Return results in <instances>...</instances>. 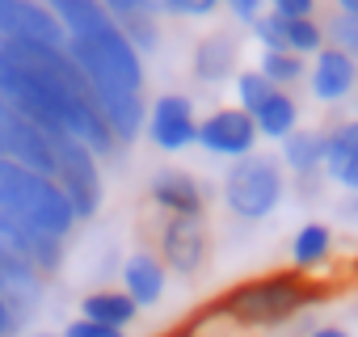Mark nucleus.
<instances>
[{
    "mask_svg": "<svg viewBox=\"0 0 358 337\" xmlns=\"http://www.w3.org/2000/svg\"><path fill=\"white\" fill-rule=\"evenodd\" d=\"M0 211L51 241H64L76 228V211L55 186V178L34 173V168L5 160V156H0Z\"/></svg>",
    "mask_w": 358,
    "mask_h": 337,
    "instance_id": "obj_1",
    "label": "nucleus"
},
{
    "mask_svg": "<svg viewBox=\"0 0 358 337\" xmlns=\"http://www.w3.org/2000/svg\"><path fill=\"white\" fill-rule=\"evenodd\" d=\"M312 299H316V287L303 274H262V278H249V282L232 287L220 299V312L232 324L274 329V324L299 316Z\"/></svg>",
    "mask_w": 358,
    "mask_h": 337,
    "instance_id": "obj_2",
    "label": "nucleus"
},
{
    "mask_svg": "<svg viewBox=\"0 0 358 337\" xmlns=\"http://www.w3.org/2000/svg\"><path fill=\"white\" fill-rule=\"evenodd\" d=\"M282 194H287V178H282V164L274 156L253 152L245 160H232L228 178H224V207L236 220H249V224L274 215Z\"/></svg>",
    "mask_w": 358,
    "mask_h": 337,
    "instance_id": "obj_3",
    "label": "nucleus"
},
{
    "mask_svg": "<svg viewBox=\"0 0 358 337\" xmlns=\"http://www.w3.org/2000/svg\"><path fill=\"white\" fill-rule=\"evenodd\" d=\"M51 143H55V186L72 203L76 224L93 220L101 211V194H106V186H101V160L85 143H76L72 135H51Z\"/></svg>",
    "mask_w": 358,
    "mask_h": 337,
    "instance_id": "obj_4",
    "label": "nucleus"
},
{
    "mask_svg": "<svg viewBox=\"0 0 358 337\" xmlns=\"http://www.w3.org/2000/svg\"><path fill=\"white\" fill-rule=\"evenodd\" d=\"M0 156L5 160H17L26 168H34V173H47L55 178V143L51 135L30 122L13 101L0 97Z\"/></svg>",
    "mask_w": 358,
    "mask_h": 337,
    "instance_id": "obj_5",
    "label": "nucleus"
},
{
    "mask_svg": "<svg viewBox=\"0 0 358 337\" xmlns=\"http://www.w3.org/2000/svg\"><path fill=\"white\" fill-rule=\"evenodd\" d=\"M0 43H34L68 51V34L43 0H0Z\"/></svg>",
    "mask_w": 358,
    "mask_h": 337,
    "instance_id": "obj_6",
    "label": "nucleus"
},
{
    "mask_svg": "<svg viewBox=\"0 0 358 337\" xmlns=\"http://www.w3.org/2000/svg\"><path fill=\"white\" fill-rule=\"evenodd\" d=\"M156 245H160L164 270H173V274H199L203 261H207V245H211L207 220L203 215H164Z\"/></svg>",
    "mask_w": 358,
    "mask_h": 337,
    "instance_id": "obj_7",
    "label": "nucleus"
},
{
    "mask_svg": "<svg viewBox=\"0 0 358 337\" xmlns=\"http://www.w3.org/2000/svg\"><path fill=\"white\" fill-rule=\"evenodd\" d=\"M148 139L160 148V152H182L190 143H199V114H194V101L186 93H164L152 101L148 110V122H143Z\"/></svg>",
    "mask_w": 358,
    "mask_h": 337,
    "instance_id": "obj_8",
    "label": "nucleus"
},
{
    "mask_svg": "<svg viewBox=\"0 0 358 337\" xmlns=\"http://www.w3.org/2000/svg\"><path fill=\"white\" fill-rule=\"evenodd\" d=\"M253 38L262 43V51H291L299 59H316L329 43H324V26L316 17H278V13H262L253 26Z\"/></svg>",
    "mask_w": 358,
    "mask_h": 337,
    "instance_id": "obj_9",
    "label": "nucleus"
},
{
    "mask_svg": "<svg viewBox=\"0 0 358 337\" xmlns=\"http://www.w3.org/2000/svg\"><path fill=\"white\" fill-rule=\"evenodd\" d=\"M257 127H253V118L241 110V106H224V110H215V114H207L203 122H199V143L211 152V156H224V160H245V156H253V148H257Z\"/></svg>",
    "mask_w": 358,
    "mask_h": 337,
    "instance_id": "obj_10",
    "label": "nucleus"
},
{
    "mask_svg": "<svg viewBox=\"0 0 358 337\" xmlns=\"http://www.w3.org/2000/svg\"><path fill=\"white\" fill-rule=\"evenodd\" d=\"M148 194L164 215H207V186L186 168H160L148 182Z\"/></svg>",
    "mask_w": 358,
    "mask_h": 337,
    "instance_id": "obj_11",
    "label": "nucleus"
},
{
    "mask_svg": "<svg viewBox=\"0 0 358 337\" xmlns=\"http://www.w3.org/2000/svg\"><path fill=\"white\" fill-rule=\"evenodd\" d=\"M308 85H312V97L316 101L337 106L350 93H358V64L350 55H341L337 47H324L312 59V68H308Z\"/></svg>",
    "mask_w": 358,
    "mask_h": 337,
    "instance_id": "obj_12",
    "label": "nucleus"
},
{
    "mask_svg": "<svg viewBox=\"0 0 358 337\" xmlns=\"http://www.w3.org/2000/svg\"><path fill=\"white\" fill-rule=\"evenodd\" d=\"M164 282H169V270H164V261L156 253H131L122 261V291L135 299V308L160 303Z\"/></svg>",
    "mask_w": 358,
    "mask_h": 337,
    "instance_id": "obj_13",
    "label": "nucleus"
},
{
    "mask_svg": "<svg viewBox=\"0 0 358 337\" xmlns=\"http://www.w3.org/2000/svg\"><path fill=\"white\" fill-rule=\"evenodd\" d=\"M236 59H241V43L224 30L207 34L199 47H194V76L203 85H220V80H232L236 76Z\"/></svg>",
    "mask_w": 358,
    "mask_h": 337,
    "instance_id": "obj_14",
    "label": "nucleus"
},
{
    "mask_svg": "<svg viewBox=\"0 0 358 337\" xmlns=\"http://www.w3.org/2000/svg\"><path fill=\"white\" fill-rule=\"evenodd\" d=\"M282 164L303 182L320 178L324 173V131H312V127H299L282 139Z\"/></svg>",
    "mask_w": 358,
    "mask_h": 337,
    "instance_id": "obj_15",
    "label": "nucleus"
},
{
    "mask_svg": "<svg viewBox=\"0 0 358 337\" xmlns=\"http://www.w3.org/2000/svg\"><path fill=\"white\" fill-rule=\"evenodd\" d=\"M43 5L55 13V22L64 26L68 38H89V34H101L114 26L101 0H43Z\"/></svg>",
    "mask_w": 358,
    "mask_h": 337,
    "instance_id": "obj_16",
    "label": "nucleus"
},
{
    "mask_svg": "<svg viewBox=\"0 0 358 337\" xmlns=\"http://www.w3.org/2000/svg\"><path fill=\"white\" fill-rule=\"evenodd\" d=\"M249 118H253V127H257L262 139H278L282 143L291 131H299V101L287 89H274L270 101H262Z\"/></svg>",
    "mask_w": 358,
    "mask_h": 337,
    "instance_id": "obj_17",
    "label": "nucleus"
},
{
    "mask_svg": "<svg viewBox=\"0 0 358 337\" xmlns=\"http://www.w3.org/2000/svg\"><path fill=\"white\" fill-rule=\"evenodd\" d=\"M80 316L93 324H106V329H127L139 316V308L127 291H89L80 299Z\"/></svg>",
    "mask_w": 358,
    "mask_h": 337,
    "instance_id": "obj_18",
    "label": "nucleus"
},
{
    "mask_svg": "<svg viewBox=\"0 0 358 337\" xmlns=\"http://www.w3.org/2000/svg\"><path fill=\"white\" fill-rule=\"evenodd\" d=\"M333 253V228L329 224H303L291 241V261L299 270H316Z\"/></svg>",
    "mask_w": 358,
    "mask_h": 337,
    "instance_id": "obj_19",
    "label": "nucleus"
},
{
    "mask_svg": "<svg viewBox=\"0 0 358 337\" xmlns=\"http://www.w3.org/2000/svg\"><path fill=\"white\" fill-rule=\"evenodd\" d=\"M257 72H262L274 89H291V85H299V80H303V59H299V55H291V51H262Z\"/></svg>",
    "mask_w": 358,
    "mask_h": 337,
    "instance_id": "obj_20",
    "label": "nucleus"
},
{
    "mask_svg": "<svg viewBox=\"0 0 358 337\" xmlns=\"http://www.w3.org/2000/svg\"><path fill=\"white\" fill-rule=\"evenodd\" d=\"M232 89H236V106L245 110V114H253L262 101H270V93H274V85L257 72V68H245V72H236L232 76Z\"/></svg>",
    "mask_w": 358,
    "mask_h": 337,
    "instance_id": "obj_21",
    "label": "nucleus"
},
{
    "mask_svg": "<svg viewBox=\"0 0 358 337\" xmlns=\"http://www.w3.org/2000/svg\"><path fill=\"white\" fill-rule=\"evenodd\" d=\"M114 26L122 30V38H127L139 55L160 47V26H156V17H118Z\"/></svg>",
    "mask_w": 358,
    "mask_h": 337,
    "instance_id": "obj_22",
    "label": "nucleus"
},
{
    "mask_svg": "<svg viewBox=\"0 0 358 337\" xmlns=\"http://www.w3.org/2000/svg\"><path fill=\"white\" fill-rule=\"evenodd\" d=\"M324 43L337 47L341 55H350L358 64V17H345V13H333L329 26H324Z\"/></svg>",
    "mask_w": 358,
    "mask_h": 337,
    "instance_id": "obj_23",
    "label": "nucleus"
},
{
    "mask_svg": "<svg viewBox=\"0 0 358 337\" xmlns=\"http://www.w3.org/2000/svg\"><path fill=\"white\" fill-rule=\"evenodd\" d=\"M106 13L118 17H160V0H101Z\"/></svg>",
    "mask_w": 358,
    "mask_h": 337,
    "instance_id": "obj_24",
    "label": "nucleus"
},
{
    "mask_svg": "<svg viewBox=\"0 0 358 337\" xmlns=\"http://www.w3.org/2000/svg\"><path fill=\"white\" fill-rule=\"evenodd\" d=\"M224 0H160V13L169 17H211Z\"/></svg>",
    "mask_w": 358,
    "mask_h": 337,
    "instance_id": "obj_25",
    "label": "nucleus"
},
{
    "mask_svg": "<svg viewBox=\"0 0 358 337\" xmlns=\"http://www.w3.org/2000/svg\"><path fill=\"white\" fill-rule=\"evenodd\" d=\"M324 178H329V182H337L341 190L358 194V156H354V160H345V164H333V168H324Z\"/></svg>",
    "mask_w": 358,
    "mask_h": 337,
    "instance_id": "obj_26",
    "label": "nucleus"
},
{
    "mask_svg": "<svg viewBox=\"0 0 358 337\" xmlns=\"http://www.w3.org/2000/svg\"><path fill=\"white\" fill-rule=\"evenodd\" d=\"M64 337H127V333H122V329H106V324H93V320L76 316V320L64 329Z\"/></svg>",
    "mask_w": 358,
    "mask_h": 337,
    "instance_id": "obj_27",
    "label": "nucleus"
},
{
    "mask_svg": "<svg viewBox=\"0 0 358 337\" xmlns=\"http://www.w3.org/2000/svg\"><path fill=\"white\" fill-rule=\"evenodd\" d=\"M266 9L278 17H312L316 0H266Z\"/></svg>",
    "mask_w": 358,
    "mask_h": 337,
    "instance_id": "obj_28",
    "label": "nucleus"
},
{
    "mask_svg": "<svg viewBox=\"0 0 358 337\" xmlns=\"http://www.w3.org/2000/svg\"><path fill=\"white\" fill-rule=\"evenodd\" d=\"M224 5L232 9V17H236V22H249V26L266 13V0H224Z\"/></svg>",
    "mask_w": 358,
    "mask_h": 337,
    "instance_id": "obj_29",
    "label": "nucleus"
},
{
    "mask_svg": "<svg viewBox=\"0 0 358 337\" xmlns=\"http://www.w3.org/2000/svg\"><path fill=\"white\" fill-rule=\"evenodd\" d=\"M17 333V324H13V316H9V308H5V299H0V337H13Z\"/></svg>",
    "mask_w": 358,
    "mask_h": 337,
    "instance_id": "obj_30",
    "label": "nucleus"
},
{
    "mask_svg": "<svg viewBox=\"0 0 358 337\" xmlns=\"http://www.w3.org/2000/svg\"><path fill=\"white\" fill-rule=\"evenodd\" d=\"M308 337H350V333H345L341 324H320V329H312Z\"/></svg>",
    "mask_w": 358,
    "mask_h": 337,
    "instance_id": "obj_31",
    "label": "nucleus"
},
{
    "mask_svg": "<svg viewBox=\"0 0 358 337\" xmlns=\"http://www.w3.org/2000/svg\"><path fill=\"white\" fill-rule=\"evenodd\" d=\"M337 13H345V17H358V0H337Z\"/></svg>",
    "mask_w": 358,
    "mask_h": 337,
    "instance_id": "obj_32",
    "label": "nucleus"
},
{
    "mask_svg": "<svg viewBox=\"0 0 358 337\" xmlns=\"http://www.w3.org/2000/svg\"><path fill=\"white\" fill-rule=\"evenodd\" d=\"M30 337H64V333H30Z\"/></svg>",
    "mask_w": 358,
    "mask_h": 337,
    "instance_id": "obj_33",
    "label": "nucleus"
},
{
    "mask_svg": "<svg viewBox=\"0 0 358 337\" xmlns=\"http://www.w3.org/2000/svg\"><path fill=\"white\" fill-rule=\"evenodd\" d=\"M354 122H358V93H354Z\"/></svg>",
    "mask_w": 358,
    "mask_h": 337,
    "instance_id": "obj_34",
    "label": "nucleus"
}]
</instances>
